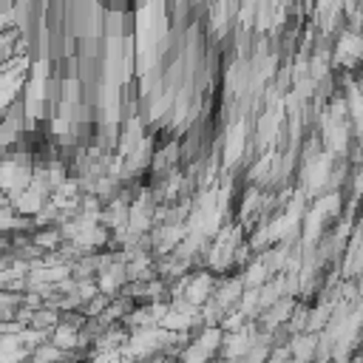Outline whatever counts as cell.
<instances>
[]
</instances>
